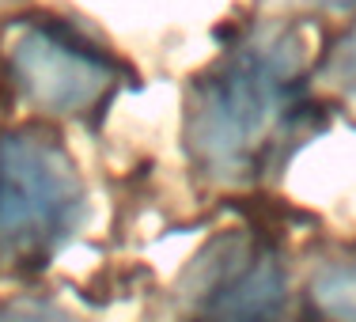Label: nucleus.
<instances>
[{"instance_id": "obj_6", "label": "nucleus", "mask_w": 356, "mask_h": 322, "mask_svg": "<svg viewBox=\"0 0 356 322\" xmlns=\"http://www.w3.org/2000/svg\"><path fill=\"white\" fill-rule=\"evenodd\" d=\"M326 69H330V80H334L349 99H356V27L345 31V38L334 46Z\"/></svg>"}, {"instance_id": "obj_3", "label": "nucleus", "mask_w": 356, "mask_h": 322, "mask_svg": "<svg viewBox=\"0 0 356 322\" xmlns=\"http://www.w3.org/2000/svg\"><path fill=\"white\" fill-rule=\"evenodd\" d=\"M8 69L31 106L61 118L99 110L118 88V65L69 27L27 23L8 46Z\"/></svg>"}, {"instance_id": "obj_4", "label": "nucleus", "mask_w": 356, "mask_h": 322, "mask_svg": "<svg viewBox=\"0 0 356 322\" xmlns=\"http://www.w3.org/2000/svg\"><path fill=\"white\" fill-rule=\"evenodd\" d=\"M284 269L254 239L216 243L190 277L182 322H284Z\"/></svg>"}, {"instance_id": "obj_8", "label": "nucleus", "mask_w": 356, "mask_h": 322, "mask_svg": "<svg viewBox=\"0 0 356 322\" xmlns=\"http://www.w3.org/2000/svg\"><path fill=\"white\" fill-rule=\"evenodd\" d=\"M300 4H311V8H353L356 0H300Z\"/></svg>"}, {"instance_id": "obj_5", "label": "nucleus", "mask_w": 356, "mask_h": 322, "mask_svg": "<svg viewBox=\"0 0 356 322\" xmlns=\"http://www.w3.org/2000/svg\"><path fill=\"white\" fill-rule=\"evenodd\" d=\"M307 322H356V254L318 266L307 288Z\"/></svg>"}, {"instance_id": "obj_7", "label": "nucleus", "mask_w": 356, "mask_h": 322, "mask_svg": "<svg viewBox=\"0 0 356 322\" xmlns=\"http://www.w3.org/2000/svg\"><path fill=\"white\" fill-rule=\"evenodd\" d=\"M0 322H76L72 315H65L54 303H19V307L4 311Z\"/></svg>"}, {"instance_id": "obj_1", "label": "nucleus", "mask_w": 356, "mask_h": 322, "mask_svg": "<svg viewBox=\"0 0 356 322\" xmlns=\"http://www.w3.org/2000/svg\"><path fill=\"white\" fill-rule=\"evenodd\" d=\"M307 54L292 31L247 38L193 88L186 140L216 179H250L292 129L303 103Z\"/></svg>"}, {"instance_id": "obj_2", "label": "nucleus", "mask_w": 356, "mask_h": 322, "mask_svg": "<svg viewBox=\"0 0 356 322\" xmlns=\"http://www.w3.org/2000/svg\"><path fill=\"white\" fill-rule=\"evenodd\" d=\"M83 216V182L49 129L0 133V277L42 269Z\"/></svg>"}]
</instances>
